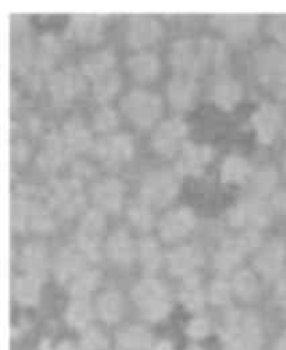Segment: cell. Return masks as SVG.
Here are the masks:
<instances>
[{"label":"cell","mask_w":286,"mask_h":350,"mask_svg":"<svg viewBox=\"0 0 286 350\" xmlns=\"http://www.w3.org/2000/svg\"><path fill=\"white\" fill-rule=\"evenodd\" d=\"M222 350H261L264 327L259 314L250 310L226 311L220 328Z\"/></svg>","instance_id":"obj_1"},{"label":"cell","mask_w":286,"mask_h":350,"mask_svg":"<svg viewBox=\"0 0 286 350\" xmlns=\"http://www.w3.org/2000/svg\"><path fill=\"white\" fill-rule=\"evenodd\" d=\"M131 301L142 320L147 323H161L169 317L173 308L170 289L159 279L146 276L131 288Z\"/></svg>","instance_id":"obj_2"},{"label":"cell","mask_w":286,"mask_h":350,"mask_svg":"<svg viewBox=\"0 0 286 350\" xmlns=\"http://www.w3.org/2000/svg\"><path fill=\"white\" fill-rule=\"evenodd\" d=\"M125 118L137 129L150 127L162 112V100L159 95L134 88L127 91L119 102Z\"/></svg>","instance_id":"obj_3"},{"label":"cell","mask_w":286,"mask_h":350,"mask_svg":"<svg viewBox=\"0 0 286 350\" xmlns=\"http://www.w3.org/2000/svg\"><path fill=\"white\" fill-rule=\"evenodd\" d=\"M181 182L176 172L154 169L142 176L138 186V197L150 206L161 208L168 205L179 193Z\"/></svg>","instance_id":"obj_4"},{"label":"cell","mask_w":286,"mask_h":350,"mask_svg":"<svg viewBox=\"0 0 286 350\" xmlns=\"http://www.w3.org/2000/svg\"><path fill=\"white\" fill-rule=\"evenodd\" d=\"M9 27V64L14 72L25 75L34 60V48L28 35L27 16L21 13H9L6 16Z\"/></svg>","instance_id":"obj_5"},{"label":"cell","mask_w":286,"mask_h":350,"mask_svg":"<svg viewBox=\"0 0 286 350\" xmlns=\"http://www.w3.org/2000/svg\"><path fill=\"white\" fill-rule=\"evenodd\" d=\"M272 217L271 205L263 198L250 194L228 209V222L236 229L260 230L265 228Z\"/></svg>","instance_id":"obj_6"},{"label":"cell","mask_w":286,"mask_h":350,"mask_svg":"<svg viewBox=\"0 0 286 350\" xmlns=\"http://www.w3.org/2000/svg\"><path fill=\"white\" fill-rule=\"evenodd\" d=\"M253 72L264 87L276 88L286 80V51L278 45L260 46L253 53Z\"/></svg>","instance_id":"obj_7"},{"label":"cell","mask_w":286,"mask_h":350,"mask_svg":"<svg viewBox=\"0 0 286 350\" xmlns=\"http://www.w3.org/2000/svg\"><path fill=\"white\" fill-rule=\"evenodd\" d=\"M45 197L52 211L62 218L75 217L84 204L81 182L75 178L53 180L45 191Z\"/></svg>","instance_id":"obj_8"},{"label":"cell","mask_w":286,"mask_h":350,"mask_svg":"<svg viewBox=\"0 0 286 350\" xmlns=\"http://www.w3.org/2000/svg\"><path fill=\"white\" fill-rule=\"evenodd\" d=\"M259 21V16L253 13H217L209 16L211 25L236 45H242L255 37Z\"/></svg>","instance_id":"obj_9"},{"label":"cell","mask_w":286,"mask_h":350,"mask_svg":"<svg viewBox=\"0 0 286 350\" xmlns=\"http://www.w3.org/2000/svg\"><path fill=\"white\" fill-rule=\"evenodd\" d=\"M168 62L174 75L196 77L205 72L200 40L181 38L173 41L168 51Z\"/></svg>","instance_id":"obj_10"},{"label":"cell","mask_w":286,"mask_h":350,"mask_svg":"<svg viewBox=\"0 0 286 350\" xmlns=\"http://www.w3.org/2000/svg\"><path fill=\"white\" fill-rule=\"evenodd\" d=\"M91 151L105 167L118 169L131 158L134 146L129 134L114 133L96 139Z\"/></svg>","instance_id":"obj_11"},{"label":"cell","mask_w":286,"mask_h":350,"mask_svg":"<svg viewBox=\"0 0 286 350\" xmlns=\"http://www.w3.org/2000/svg\"><path fill=\"white\" fill-rule=\"evenodd\" d=\"M187 130V124L182 118H168L154 129L150 144L157 154L170 158L183 147Z\"/></svg>","instance_id":"obj_12"},{"label":"cell","mask_w":286,"mask_h":350,"mask_svg":"<svg viewBox=\"0 0 286 350\" xmlns=\"http://www.w3.org/2000/svg\"><path fill=\"white\" fill-rule=\"evenodd\" d=\"M286 246L281 239H271L263 243L253 254V268L257 276L265 282H272L285 271Z\"/></svg>","instance_id":"obj_13"},{"label":"cell","mask_w":286,"mask_h":350,"mask_svg":"<svg viewBox=\"0 0 286 350\" xmlns=\"http://www.w3.org/2000/svg\"><path fill=\"white\" fill-rule=\"evenodd\" d=\"M47 88L56 105H64L83 92V75L73 66H64L48 75Z\"/></svg>","instance_id":"obj_14"},{"label":"cell","mask_w":286,"mask_h":350,"mask_svg":"<svg viewBox=\"0 0 286 350\" xmlns=\"http://www.w3.org/2000/svg\"><path fill=\"white\" fill-rule=\"evenodd\" d=\"M161 35L162 27L157 17L144 13L129 16L125 29V41L130 48L141 49L151 45Z\"/></svg>","instance_id":"obj_15"},{"label":"cell","mask_w":286,"mask_h":350,"mask_svg":"<svg viewBox=\"0 0 286 350\" xmlns=\"http://www.w3.org/2000/svg\"><path fill=\"white\" fill-rule=\"evenodd\" d=\"M105 17L96 13L70 14L63 28L64 37L80 44H94L102 37Z\"/></svg>","instance_id":"obj_16"},{"label":"cell","mask_w":286,"mask_h":350,"mask_svg":"<svg viewBox=\"0 0 286 350\" xmlns=\"http://www.w3.org/2000/svg\"><path fill=\"white\" fill-rule=\"evenodd\" d=\"M196 225L193 209L189 206H176L165 213L158 224V233L166 243H174L186 237Z\"/></svg>","instance_id":"obj_17"},{"label":"cell","mask_w":286,"mask_h":350,"mask_svg":"<svg viewBox=\"0 0 286 350\" xmlns=\"http://www.w3.org/2000/svg\"><path fill=\"white\" fill-rule=\"evenodd\" d=\"M88 262L87 257L71 243L56 253L52 261V272L60 285H68L79 273L87 269Z\"/></svg>","instance_id":"obj_18"},{"label":"cell","mask_w":286,"mask_h":350,"mask_svg":"<svg viewBox=\"0 0 286 350\" xmlns=\"http://www.w3.org/2000/svg\"><path fill=\"white\" fill-rule=\"evenodd\" d=\"M204 256L196 244H183L168 252L165 256V264L168 272L174 278H186L197 273V269L203 265Z\"/></svg>","instance_id":"obj_19"},{"label":"cell","mask_w":286,"mask_h":350,"mask_svg":"<svg viewBox=\"0 0 286 350\" xmlns=\"http://www.w3.org/2000/svg\"><path fill=\"white\" fill-rule=\"evenodd\" d=\"M250 123L256 133L257 142L261 144H271L282 127L283 115L278 105L264 102L253 112Z\"/></svg>","instance_id":"obj_20"},{"label":"cell","mask_w":286,"mask_h":350,"mask_svg":"<svg viewBox=\"0 0 286 350\" xmlns=\"http://www.w3.org/2000/svg\"><path fill=\"white\" fill-rule=\"evenodd\" d=\"M213 150L208 144H197L186 142L181 151L177 152L174 161V170L181 174L189 176H198L211 162Z\"/></svg>","instance_id":"obj_21"},{"label":"cell","mask_w":286,"mask_h":350,"mask_svg":"<svg viewBox=\"0 0 286 350\" xmlns=\"http://www.w3.org/2000/svg\"><path fill=\"white\" fill-rule=\"evenodd\" d=\"M198 85L194 77L173 75L166 83V98L174 111H189L197 100Z\"/></svg>","instance_id":"obj_22"},{"label":"cell","mask_w":286,"mask_h":350,"mask_svg":"<svg viewBox=\"0 0 286 350\" xmlns=\"http://www.w3.org/2000/svg\"><path fill=\"white\" fill-rule=\"evenodd\" d=\"M17 264L24 275L44 282L49 269L48 253L44 244L40 241H28L24 244L18 253Z\"/></svg>","instance_id":"obj_23"},{"label":"cell","mask_w":286,"mask_h":350,"mask_svg":"<svg viewBox=\"0 0 286 350\" xmlns=\"http://www.w3.org/2000/svg\"><path fill=\"white\" fill-rule=\"evenodd\" d=\"M105 256L116 267H130L137 256V247L125 229L112 230L105 240Z\"/></svg>","instance_id":"obj_24"},{"label":"cell","mask_w":286,"mask_h":350,"mask_svg":"<svg viewBox=\"0 0 286 350\" xmlns=\"http://www.w3.org/2000/svg\"><path fill=\"white\" fill-rule=\"evenodd\" d=\"M247 254L250 253L246 249L240 236L228 237L220 244L216 254H213V268L221 276L229 275L232 272L235 273Z\"/></svg>","instance_id":"obj_25"},{"label":"cell","mask_w":286,"mask_h":350,"mask_svg":"<svg viewBox=\"0 0 286 350\" xmlns=\"http://www.w3.org/2000/svg\"><path fill=\"white\" fill-rule=\"evenodd\" d=\"M68 155L70 152L63 142L60 131L51 130L44 138L42 148L35 157V165L44 173H52Z\"/></svg>","instance_id":"obj_26"},{"label":"cell","mask_w":286,"mask_h":350,"mask_svg":"<svg viewBox=\"0 0 286 350\" xmlns=\"http://www.w3.org/2000/svg\"><path fill=\"white\" fill-rule=\"evenodd\" d=\"M123 185L115 178H105L92 183L90 196L95 206L101 211L116 213L123 201Z\"/></svg>","instance_id":"obj_27"},{"label":"cell","mask_w":286,"mask_h":350,"mask_svg":"<svg viewBox=\"0 0 286 350\" xmlns=\"http://www.w3.org/2000/svg\"><path fill=\"white\" fill-rule=\"evenodd\" d=\"M127 73L140 83H148L159 73V57L151 51H138L131 53L125 62Z\"/></svg>","instance_id":"obj_28"},{"label":"cell","mask_w":286,"mask_h":350,"mask_svg":"<svg viewBox=\"0 0 286 350\" xmlns=\"http://www.w3.org/2000/svg\"><path fill=\"white\" fill-rule=\"evenodd\" d=\"M60 135L70 154L84 152L92 148V137L86 123L77 118L70 116L64 120L60 129Z\"/></svg>","instance_id":"obj_29"},{"label":"cell","mask_w":286,"mask_h":350,"mask_svg":"<svg viewBox=\"0 0 286 350\" xmlns=\"http://www.w3.org/2000/svg\"><path fill=\"white\" fill-rule=\"evenodd\" d=\"M34 193V189L20 185L14 187L13 193L10 194L9 224L13 232H23L28 226L29 205Z\"/></svg>","instance_id":"obj_30"},{"label":"cell","mask_w":286,"mask_h":350,"mask_svg":"<svg viewBox=\"0 0 286 350\" xmlns=\"http://www.w3.org/2000/svg\"><path fill=\"white\" fill-rule=\"evenodd\" d=\"M155 343L151 331L138 324L122 327L115 335V346L118 350H150Z\"/></svg>","instance_id":"obj_31"},{"label":"cell","mask_w":286,"mask_h":350,"mask_svg":"<svg viewBox=\"0 0 286 350\" xmlns=\"http://www.w3.org/2000/svg\"><path fill=\"white\" fill-rule=\"evenodd\" d=\"M95 316L106 325L118 324L125 314V300L115 289L103 291L95 300Z\"/></svg>","instance_id":"obj_32"},{"label":"cell","mask_w":286,"mask_h":350,"mask_svg":"<svg viewBox=\"0 0 286 350\" xmlns=\"http://www.w3.org/2000/svg\"><path fill=\"white\" fill-rule=\"evenodd\" d=\"M179 301L190 312L198 314L203 311L208 299L198 273H193L182 279L181 286H179Z\"/></svg>","instance_id":"obj_33"},{"label":"cell","mask_w":286,"mask_h":350,"mask_svg":"<svg viewBox=\"0 0 286 350\" xmlns=\"http://www.w3.org/2000/svg\"><path fill=\"white\" fill-rule=\"evenodd\" d=\"M242 85L237 80L229 76H221L212 84L211 99L217 107L225 112L232 111L242 99Z\"/></svg>","instance_id":"obj_34"},{"label":"cell","mask_w":286,"mask_h":350,"mask_svg":"<svg viewBox=\"0 0 286 350\" xmlns=\"http://www.w3.org/2000/svg\"><path fill=\"white\" fill-rule=\"evenodd\" d=\"M135 247V260L138 261L141 269L148 276H153L155 272L159 271L164 262V254L161 252L158 241L150 236H142L138 239Z\"/></svg>","instance_id":"obj_35"},{"label":"cell","mask_w":286,"mask_h":350,"mask_svg":"<svg viewBox=\"0 0 286 350\" xmlns=\"http://www.w3.org/2000/svg\"><path fill=\"white\" fill-rule=\"evenodd\" d=\"M42 282L28 275H17L12 281V297L20 307L37 306L41 296Z\"/></svg>","instance_id":"obj_36"},{"label":"cell","mask_w":286,"mask_h":350,"mask_svg":"<svg viewBox=\"0 0 286 350\" xmlns=\"http://www.w3.org/2000/svg\"><path fill=\"white\" fill-rule=\"evenodd\" d=\"M62 52V45L52 32H42L34 49L32 64L40 72H48Z\"/></svg>","instance_id":"obj_37"},{"label":"cell","mask_w":286,"mask_h":350,"mask_svg":"<svg viewBox=\"0 0 286 350\" xmlns=\"http://www.w3.org/2000/svg\"><path fill=\"white\" fill-rule=\"evenodd\" d=\"M114 66H115V53L114 51L105 48V49H99L88 53L81 60L80 72L84 77L94 81L98 77L112 72Z\"/></svg>","instance_id":"obj_38"},{"label":"cell","mask_w":286,"mask_h":350,"mask_svg":"<svg viewBox=\"0 0 286 350\" xmlns=\"http://www.w3.org/2000/svg\"><path fill=\"white\" fill-rule=\"evenodd\" d=\"M95 317V307L88 299H71L64 310L66 324L71 328L83 332L90 328Z\"/></svg>","instance_id":"obj_39"},{"label":"cell","mask_w":286,"mask_h":350,"mask_svg":"<svg viewBox=\"0 0 286 350\" xmlns=\"http://www.w3.org/2000/svg\"><path fill=\"white\" fill-rule=\"evenodd\" d=\"M233 296L243 303H253L260 296V282L256 272L250 269H237L231 279Z\"/></svg>","instance_id":"obj_40"},{"label":"cell","mask_w":286,"mask_h":350,"mask_svg":"<svg viewBox=\"0 0 286 350\" xmlns=\"http://www.w3.org/2000/svg\"><path fill=\"white\" fill-rule=\"evenodd\" d=\"M198 40L203 52L205 72L207 70H211V72H221V70H224L229 59L225 42L213 37H201Z\"/></svg>","instance_id":"obj_41"},{"label":"cell","mask_w":286,"mask_h":350,"mask_svg":"<svg viewBox=\"0 0 286 350\" xmlns=\"http://www.w3.org/2000/svg\"><path fill=\"white\" fill-rule=\"evenodd\" d=\"M35 194V193H34ZM52 209L48 204V200L44 196L31 198L29 205V217H28V226L38 233H49L55 229L53 218H52Z\"/></svg>","instance_id":"obj_42"},{"label":"cell","mask_w":286,"mask_h":350,"mask_svg":"<svg viewBox=\"0 0 286 350\" xmlns=\"http://www.w3.org/2000/svg\"><path fill=\"white\" fill-rule=\"evenodd\" d=\"M221 180L226 185H242L250 174H252V165L246 158L237 154H229L221 163Z\"/></svg>","instance_id":"obj_43"},{"label":"cell","mask_w":286,"mask_h":350,"mask_svg":"<svg viewBox=\"0 0 286 350\" xmlns=\"http://www.w3.org/2000/svg\"><path fill=\"white\" fill-rule=\"evenodd\" d=\"M105 229V215L98 208H90L81 215L75 237L99 244V236Z\"/></svg>","instance_id":"obj_44"},{"label":"cell","mask_w":286,"mask_h":350,"mask_svg":"<svg viewBox=\"0 0 286 350\" xmlns=\"http://www.w3.org/2000/svg\"><path fill=\"white\" fill-rule=\"evenodd\" d=\"M99 272L96 269H86L79 273L73 281L67 285L71 299H90L99 285Z\"/></svg>","instance_id":"obj_45"},{"label":"cell","mask_w":286,"mask_h":350,"mask_svg":"<svg viewBox=\"0 0 286 350\" xmlns=\"http://www.w3.org/2000/svg\"><path fill=\"white\" fill-rule=\"evenodd\" d=\"M126 217L129 222L140 232H148L154 225V215L151 206L141 201L140 198L131 201L126 209Z\"/></svg>","instance_id":"obj_46"},{"label":"cell","mask_w":286,"mask_h":350,"mask_svg":"<svg viewBox=\"0 0 286 350\" xmlns=\"http://www.w3.org/2000/svg\"><path fill=\"white\" fill-rule=\"evenodd\" d=\"M120 88V76L115 70L91 81V94L95 100L106 102L111 99Z\"/></svg>","instance_id":"obj_47"},{"label":"cell","mask_w":286,"mask_h":350,"mask_svg":"<svg viewBox=\"0 0 286 350\" xmlns=\"http://www.w3.org/2000/svg\"><path fill=\"white\" fill-rule=\"evenodd\" d=\"M278 183V172L272 166L260 169L252 179V194L257 197H265L272 193Z\"/></svg>","instance_id":"obj_48"},{"label":"cell","mask_w":286,"mask_h":350,"mask_svg":"<svg viewBox=\"0 0 286 350\" xmlns=\"http://www.w3.org/2000/svg\"><path fill=\"white\" fill-rule=\"evenodd\" d=\"M232 296L233 291L231 282H228L224 276L216 278L213 281H211L207 289V299L216 307H225L226 304H229Z\"/></svg>","instance_id":"obj_49"},{"label":"cell","mask_w":286,"mask_h":350,"mask_svg":"<svg viewBox=\"0 0 286 350\" xmlns=\"http://www.w3.org/2000/svg\"><path fill=\"white\" fill-rule=\"evenodd\" d=\"M79 345L83 350H108L111 340L103 329L91 325L81 332Z\"/></svg>","instance_id":"obj_50"},{"label":"cell","mask_w":286,"mask_h":350,"mask_svg":"<svg viewBox=\"0 0 286 350\" xmlns=\"http://www.w3.org/2000/svg\"><path fill=\"white\" fill-rule=\"evenodd\" d=\"M118 122L119 120L116 112L111 107H108V105H102V107L95 109L91 118L92 127L101 134L111 133L118 126Z\"/></svg>","instance_id":"obj_51"},{"label":"cell","mask_w":286,"mask_h":350,"mask_svg":"<svg viewBox=\"0 0 286 350\" xmlns=\"http://www.w3.org/2000/svg\"><path fill=\"white\" fill-rule=\"evenodd\" d=\"M212 331V323L208 317L203 314H196V316L186 325V335L192 340H203L209 336Z\"/></svg>","instance_id":"obj_52"},{"label":"cell","mask_w":286,"mask_h":350,"mask_svg":"<svg viewBox=\"0 0 286 350\" xmlns=\"http://www.w3.org/2000/svg\"><path fill=\"white\" fill-rule=\"evenodd\" d=\"M267 31L271 37L286 51V14H274L268 18Z\"/></svg>","instance_id":"obj_53"},{"label":"cell","mask_w":286,"mask_h":350,"mask_svg":"<svg viewBox=\"0 0 286 350\" xmlns=\"http://www.w3.org/2000/svg\"><path fill=\"white\" fill-rule=\"evenodd\" d=\"M274 297L276 304L286 311V268L281 273V276L276 279L275 289H274Z\"/></svg>","instance_id":"obj_54"},{"label":"cell","mask_w":286,"mask_h":350,"mask_svg":"<svg viewBox=\"0 0 286 350\" xmlns=\"http://www.w3.org/2000/svg\"><path fill=\"white\" fill-rule=\"evenodd\" d=\"M9 152H10V159L13 162H17V163L23 162L28 154L27 143L24 139H14V142L10 144Z\"/></svg>","instance_id":"obj_55"},{"label":"cell","mask_w":286,"mask_h":350,"mask_svg":"<svg viewBox=\"0 0 286 350\" xmlns=\"http://www.w3.org/2000/svg\"><path fill=\"white\" fill-rule=\"evenodd\" d=\"M71 170H73V174H75L73 178L80 182L81 179L90 178L92 174V167L84 161H75L73 165H71Z\"/></svg>","instance_id":"obj_56"},{"label":"cell","mask_w":286,"mask_h":350,"mask_svg":"<svg viewBox=\"0 0 286 350\" xmlns=\"http://www.w3.org/2000/svg\"><path fill=\"white\" fill-rule=\"evenodd\" d=\"M272 206L279 213H286V191L278 190L272 196Z\"/></svg>","instance_id":"obj_57"},{"label":"cell","mask_w":286,"mask_h":350,"mask_svg":"<svg viewBox=\"0 0 286 350\" xmlns=\"http://www.w3.org/2000/svg\"><path fill=\"white\" fill-rule=\"evenodd\" d=\"M150 350H174V346L170 340L161 339V340H157Z\"/></svg>","instance_id":"obj_58"},{"label":"cell","mask_w":286,"mask_h":350,"mask_svg":"<svg viewBox=\"0 0 286 350\" xmlns=\"http://www.w3.org/2000/svg\"><path fill=\"white\" fill-rule=\"evenodd\" d=\"M55 350H83V349L79 343L70 342V340H63L55 347Z\"/></svg>","instance_id":"obj_59"},{"label":"cell","mask_w":286,"mask_h":350,"mask_svg":"<svg viewBox=\"0 0 286 350\" xmlns=\"http://www.w3.org/2000/svg\"><path fill=\"white\" fill-rule=\"evenodd\" d=\"M272 350H286V331L281 334V336L276 339Z\"/></svg>","instance_id":"obj_60"},{"label":"cell","mask_w":286,"mask_h":350,"mask_svg":"<svg viewBox=\"0 0 286 350\" xmlns=\"http://www.w3.org/2000/svg\"><path fill=\"white\" fill-rule=\"evenodd\" d=\"M275 90H276L278 96L286 102V80H283Z\"/></svg>","instance_id":"obj_61"},{"label":"cell","mask_w":286,"mask_h":350,"mask_svg":"<svg viewBox=\"0 0 286 350\" xmlns=\"http://www.w3.org/2000/svg\"><path fill=\"white\" fill-rule=\"evenodd\" d=\"M186 350H205L204 347H201L200 345H197V343H194V345H190Z\"/></svg>","instance_id":"obj_62"},{"label":"cell","mask_w":286,"mask_h":350,"mask_svg":"<svg viewBox=\"0 0 286 350\" xmlns=\"http://www.w3.org/2000/svg\"><path fill=\"white\" fill-rule=\"evenodd\" d=\"M283 169H285V173H286V152L283 155Z\"/></svg>","instance_id":"obj_63"},{"label":"cell","mask_w":286,"mask_h":350,"mask_svg":"<svg viewBox=\"0 0 286 350\" xmlns=\"http://www.w3.org/2000/svg\"><path fill=\"white\" fill-rule=\"evenodd\" d=\"M285 135H286V129H285Z\"/></svg>","instance_id":"obj_64"}]
</instances>
